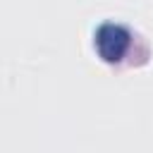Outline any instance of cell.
Masks as SVG:
<instances>
[{"instance_id":"1","label":"cell","mask_w":153,"mask_h":153,"mask_svg":"<svg viewBox=\"0 0 153 153\" xmlns=\"http://www.w3.org/2000/svg\"><path fill=\"white\" fill-rule=\"evenodd\" d=\"M93 48L103 62L120 65L127 60V55L136 48H143V43L136 38V31H131L127 24L120 22H103L93 31ZM146 50V48H143Z\"/></svg>"}]
</instances>
